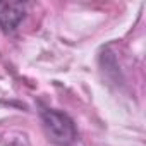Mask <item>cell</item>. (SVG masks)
I'll return each mask as SVG.
<instances>
[{
  "label": "cell",
  "instance_id": "obj_1",
  "mask_svg": "<svg viewBox=\"0 0 146 146\" xmlns=\"http://www.w3.org/2000/svg\"><path fill=\"white\" fill-rule=\"evenodd\" d=\"M41 124L46 132L50 143L57 146H70L78 139L76 124L67 113L55 108H41L40 110Z\"/></svg>",
  "mask_w": 146,
  "mask_h": 146
},
{
  "label": "cell",
  "instance_id": "obj_2",
  "mask_svg": "<svg viewBox=\"0 0 146 146\" xmlns=\"http://www.w3.org/2000/svg\"><path fill=\"white\" fill-rule=\"evenodd\" d=\"M26 9L24 2H0V29L7 35L14 33L24 19Z\"/></svg>",
  "mask_w": 146,
  "mask_h": 146
}]
</instances>
